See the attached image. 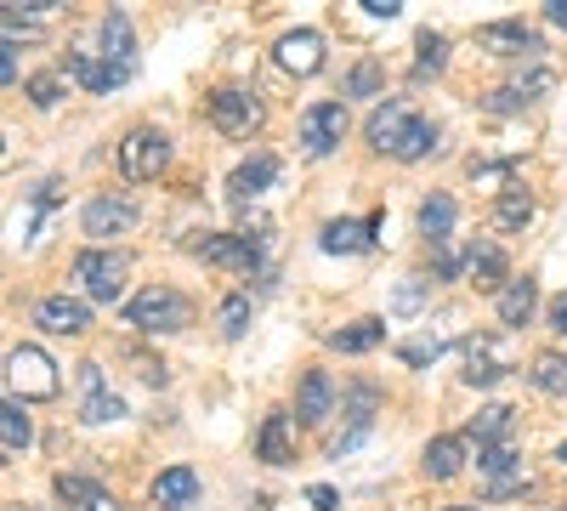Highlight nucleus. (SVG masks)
I'll use <instances>...</instances> for the list:
<instances>
[{
	"instance_id": "nucleus-25",
	"label": "nucleus",
	"mask_w": 567,
	"mask_h": 511,
	"mask_svg": "<svg viewBox=\"0 0 567 511\" xmlns=\"http://www.w3.org/2000/svg\"><path fill=\"white\" fill-rule=\"evenodd\" d=\"M381 341H386V324L381 318H358V324H347V330L329 336V347H336V352H374Z\"/></svg>"
},
{
	"instance_id": "nucleus-48",
	"label": "nucleus",
	"mask_w": 567,
	"mask_h": 511,
	"mask_svg": "<svg viewBox=\"0 0 567 511\" xmlns=\"http://www.w3.org/2000/svg\"><path fill=\"white\" fill-rule=\"evenodd\" d=\"M91 511H120V500H114V494H103V500H97V505H91Z\"/></svg>"
},
{
	"instance_id": "nucleus-40",
	"label": "nucleus",
	"mask_w": 567,
	"mask_h": 511,
	"mask_svg": "<svg viewBox=\"0 0 567 511\" xmlns=\"http://www.w3.org/2000/svg\"><path fill=\"white\" fill-rule=\"evenodd\" d=\"M80 387H85V398H97V392H109V381H103V364H80Z\"/></svg>"
},
{
	"instance_id": "nucleus-1",
	"label": "nucleus",
	"mask_w": 567,
	"mask_h": 511,
	"mask_svg": "<svg viewBox=\"0 0 567 511\" xmlns=\"http://www.w3.org/2000/svg\"><path fill=\"white\" fill-rule=\"evenodd\" d=\"M125 324H136L142 336H171V330H187L194 324V302L171 285H148L125 302Z\"/></svg>"
},
{
	"instance_id": "nucleus-4",
	"label": "nucleus",
	"mask_w": 567,
	"mask_h": 511,
	"mask_svg": "<svg viewBox=\"0 0 567 511\" xmlns=\"http://www.w3.org/2000/svg\"><path fill=\"white\" fill-rule=\"evenodd\" d=\"M210 120H216L221 136H256L267 114H261L256 91H245V85H216V91H210Z\"/></svg>"
},
{
	"instance_id": "nucleus-13",
	"label": "nucleus",
	"mask_w": 567,
	"mask_h": 511,
	"mask_svg": "<svg viewBox=\"0 0 567 511\" xmlns=\"http://www.w3.org/2000/svg\"><path fill=\"white\" fill-rule=\"evenodd\" d=\"M329 415H336V381H329L323 369H307L301 392H296V421L301 427H323Z\"/></svg>"
},
{
	"instance_id": "nucleus-23",
	"label": "nucleus",
	"mask_w": 567,
	"mask_h": 511,
	"mask_svg": "<svg viewBox=\"0 0 567 511\" xmlns=\"http://www.w3.org/2000/svg\"><path fill=\"white\" fill-rule=\"evenodd\" d=\"M199 494V472L194 467H165L154 478V505H194Z\"/></svg>"
},
{
	"instance_id": "nucleus-11",
	"label": "nucleus",
	"mask_w": 567,
	"mask_h": 511,
	"mask_svg": "<svg viewBox=\"0 0 567 511\" xmlns=\"http://www.w3.org/2000/svg\"><path fill=\"white\" fill-rule=\"evenodd\" d=\"M477 40H483V52H494V58H534V52H539V34H534L528 23H516V18L483 23Z\"/></svg>"
},
{
	"instance_id": "nucleus-12",
	"label": "nucleus",
	"mask_w": 567,
	"mask_h": 511,
	"mask_svg": "<svg viewBox=\"0 0 567 511\" xmlns=\"http://www.w3.org/2000/svg\"><path fill=\"white\" fill-rule=\"evenodd\" d=\"M34 324H40V330H52V336H85L91 330V307L74 302V296H45L34 307Z\"/></svg>"
},
{
	"instance_id": "nucleus-21",
	"label": "nucleus",
	"mask_w": 567,
	"mask_h": 511,
	"mask_svg": "<svg viewBox=\"0 0 567 511\" xmlns=\"http://www.w3.org/2000/svg\"><path fill=\"white\" fill-rule=\"evenodd\" d=\"M471 285H477L483 296H499L511 285V267H505V251L499 245H483V251H471Z\"/></svg>"
},
{
	"instance_id": "nucleus-20",
	"label": "nucleus",
	"mask_w": 567,
	"mask_h": 511,
	"mask_svg": "<svg viewBox=\"0 0 567 511\" xmlns=\"http://www.w3.org/2000/svg\"><path fill=\"white\" fill-rule=\"evenodd\" d=\"M420 467H425V478L449 483V478L465 467V438H460V432H443V438H432V443H425V460H420Z\"/></svg>"
},
{
	"instance_id": "nucleus-10",
	"label": "nucleus",
	"mask_w": 567,
	"mask_h": 511,
	"mask_svg": "<svg viewBox=\"0 0 567 511\" xmlns=\"http://www.w3.org/2000/svg\"><path fill=\"white\" fill-rule=\"evenodd\" d=\"M272 58H278L284 74H301V80H307V74L323 69V40H318L312 29H290V34L272 45Z\"/></svg>"
},
{
	"instance_id": "nucleus-39",
	"label": "nucleus",
	"mask_w": 567,
	"mask_h": 511,
	"mask_svg": "<svg viewBox=\"0 0 567 511\" xmlns=\"http://www.w3.org/2000/svg\"><path fill=\"white\" fill-rule=\"evenodd\" d=\"M523 103H528V98H523L516 85H499V91H488V114H516Z\"/></svg>"
},
{
	"instance_id": "nucleus-30",
	"label": "nucleus",
	"mask_w": 567,
	"mask_h": 511,
	"mask_svg": "<svg viewBox=\"0 0 567 511\" xmlns=\"http://www.w3.org/2000/svg\"><path fill=\"white\" fill-rule=\"evenodd\" d=\"M58 500L74 505V511H91V505L103 500V489L91 483V478H80V472H58Z\"/></svg>"
},
{
	"instance_id": "nucleus-35",
	"label": "nucleus",
	"mask_w": 567,
	"mask_h": 511,
	"mask_svg": "<svg viewBox=\"0 0 567 511\" xmlns=\"http://www.w3.org/2000/svg\"><path fill=\"white\" fill-rule=\"evenodd\" d=\"M23 98H29L34 109H58V103H63V74H29Z\"/></svg>"
},
{
	"instance_id": "nucleus-7",
	"label": "nucleus",
	"mask_w": 567,
	"mask_h": 511,
	"mask_svg": "<svg viewBox=\"0 0 567 511\" xmlns=\"http://www.w3.org/2000/svg\"><path fill=\"white\" fill-rule=\"evenodd\" d=\"M341 136H347V103H312V109L301 114V149H307L312 160L336 154Z\"/></svg>"
},
{
	"instance_id": "nucleus-5",
	"label": "nucleus",
	"mask_w": 567,
	"mask_h": 511,
	"mask_svg": "<svg viewBox=\"0 0 567 511\" xmlns=\"http://www.w3.org/2000/svg\"><path fill=\"white\" fill-rule=\"evenodd\" d=\"M511 369H516V352H511L505 336H471L465 341V369H460L465 387H494V381L511 376Z\"/></svg>"
},
{
	"instance_id": "nucleus-6",
	"label": "nucleus",
	"mask_w": 567,
	"mask_h": 511,
	"mask_svg": "<svg viewBox=\"0 0 567 511\" xmlns=\"http://www.w3.org/2000/svg\"><path fill=\"white\" fill-rule=\"evenodd\" d=\"M125 256L120 251H80L74 256V278H80V290L91 296V302H120V290H125Z\"/></svg>"
},
{
	"instance_id": "nucleus-26",
	"label": "nucleus",
	"mask_w": 567,
	"mask_h": 511,
	"mask_svg": "<svg viewBox=\"0 0 567 511\" xmlns=\"http://www.w3.org/2000/svg\"><path fill=\"white\" fill-rule=\"evenodd\" d=\"M29 438H34V427H29L23 403H18V398H7V403H0V449H7V454H23V449H29Z\"/></svg>"
},
{
	"instance_id": "nucleus-3",
	"label": "nucleus",
	"mask_w": 567,
	"mask_h": 511,
	"mask_svg": "<svg viewBox=\"0 0 567 511\" xmlns=\"http://www.w3.org/2000/svg\"><path fill=\"white\" fill-rule=\"evenodd\" d=\"M7 381H12V398L23 392V398H58L63 392V381H58V364L45 358L40 347H12L7 352Z\"/></svg>"
},
{
	"instance_id": "nucleus-37",
	"label": "nucleus",
	"mask_w": 567,
	"mask_h": 511,
	"mask_svg": "<svg viewBox=\"0 0 567 511\" xmlns=\"http://www.w3.org/2000/svg\"><path fill=\"white\" fill-rule=\"evenodd\" d=\"M477 467H483V472L499 483V478L516 467V449H511V443H499V449H477Z\"/></svg>"
},
{
	"instance_id": "nucleus-33",
	"label": "nucleus",
	"mask_w": 567,
	"mask_h": 511,
	"mask_svg": "<svg viewBox=\"0 0 567 511\" xmlns=\"http://www.w3.org/2000/svg\"><path fill=\"white\" fill-rule=\"evenodd\" d=\"M120 415H125V398L120 392H97V398L80 403V421L85 427H109V421H120Z\"/></svg>"
},
{
	"instance_id": "nucleus-32",
	"label": "nucleus",
	"mask_w": 567,
	"mask_h": 511,
	"mask_svg": "<svg viewBox=\"0 0 567 511\" xmlns=\"http://www.w3.org/2000/svg\"><path fill=\"white\" fill-rule=\"evenodd\" d=\"M432 149H437V125H432V120H414V131L403 136V149H398L392 160L414 165V160H425V154H432Z\"/></svg>"
},
{
	"instance_id": "nucleus-17",
	"label": "nucleus",
	"mask_w": 567,
	"mask_h": 511,
	"mask_svg": "<svg viewBox=\"0 0 567 511\" xmlns=\"http://www.w3.org/2000/svg\"><path fill=\"white\" fill-rule=\"evenodd\" d=\"M494 307H499V324L505 330H523V324L534 318V307H539V285L523 273V278H511V285L494 296Z\"/></svg>"
},
{
	"instance_id": "nucleus-18",
	"label": "nucleus",
	"mask_w": 567,
	"mask_h": 511,
	"mask_svg": "<svg viewBox=\"0 0 567 511\" xmlns=\"http://www.w3.org/2000/svg\"><path fill=\"white\" fill-rule=\"evenodd\" d=\"M318 245H323L329 256H363V251L374 245V227H369V222H352V216H341V222H323Z\"/></svg>"
},
{
	"instance_id": "nucleus-44",
	"label": "nucleus",
	"mask_w": 567,
	"mask_h": 511,
	"mask_svg": "<svg viewBox=\"0 0 567 511\" xmlns=\"http://www.w3.org/2000/svg\"><path fill=\"white\" fill-rule=\"evenodd\" d=\"M0 80L18 85V58H12V45H0Z\"/></svg>"
},
{
	"instance_id": "nucleus-43",
	"label": "nucleus",
	"mask_w": 567,
	"mask_h": 511,
	"mask_svg": "<svg viewBox=\"0 0 567 511\" xmlns=\"http://www.w3.org/2000/svg\"><path fill=\"white\" fill-rule=\"evenodd\" d=\"M363 12H369V18H398L403 0H363Z\"/></svg>"
},
{
	"instance_id": "nucleus-45",
	"label": "nucleus",
	"mask_w": 567,
	"mask_h": 511,
	"mask_svg": "<svg viewBox=\"0 0 567 511\" xmlns=\"http://www.w3.org/2000/svg\"><path fill=\"white\" fill-rule=\"evenodd\" d=\"M528 489V478H499V483H488V494L499 500V494H523Z\"/></svg>"
},
{
	"instance_id": "nucleus-2",
	"label": "nucleus",
	"mask_w": 567,
	"mask_h": 511,
	"mask_svg": "<svg viewBox=\"0 0 567 511\" xmlns=\"http://www.w3.org/2000/svg\"><path fill=\"white\" fill-rule=\"evenodd\" d=\"M165 165H171V136H165L159 125L125 131V143H120V171H125V182H154Z\"/></svg>"
},
{
	"instance_id": "nucleus-15",
	"label": "nucleus",
	"mask_w": 567,
	"mask_h": 511,
	"mask_svg": "<svg viewBox=\"0 0 567 511\" xmlns=\"http://www.w3.org/2000/svg\"><path fill=\"white\" fill-rule=\"evenodd\" d=\"M272 182H278V160H272V154H250L239 171L227 176V194L245 205V200H261V194L272 188Z\"/></svg>"
},
{
	"instance_id": "nucleus-19",
	"label": "nucleus",
	"mask_w": 567,
	"mask_h": 511,
	"mask_svg": "<svg viewBox=\"0 0 567 511\" xmlns=\"http://www.w3.org/2000/svg\"><path fill=\"white\" fill-rule=\"evenodd\" d=\"M256 454L267 467H290L296 460V432H290V415H267L261 432H256Z\"/></svg>"
},
{
	"instance_id": "nucleus-38",
	"label": "nucleus",
	"mask_w": 567,
	"mask_h": 511,
	"mask_svg": "<svg viewBox=\"0 0 567 511\" xmlns=\"http://www.w3.org/2000/svg\"><path fill=\"white\" fill-rule=\"evenodd\" d=\"M398 352H403V364H432V358L443 352V341H437V336H414V341H403Z\"/></svg>"
},
{
	"instance_id": "nucleus-42",
	"label": "nucleus",
	"mask_w": 567,
	"mask_h": 511,
	"mask_svg": "<svg viewBox=\"0 0 567 511\" xmlns=\"http://www.w3.org/2000/svg\"><path fill=\"white\" fill-rule=\"evenodd\" d=\"M420 302H425V285L414 278V285H403V290H398V302H392V307H398V313H414Z\"/></svg>"
},
{
	"instance_id": "nucleus-28",
	"label": "nucleus",
	"mask_w": 567,
	"mask_h": 511,
	"mask_svg": "<svg viewBox=\"0 0 567 511\" xmlns=\"http://www.w3.org/2000/svg\"><path fill=\"white\" fill-rule=\"evenodd\" d=\"M216 330H221L227 341H239V336L250 330V296H245V290H233V296L216 307Z\"/></svg>"
},
{
	"instance_id": "nucleus-29",
	"label": "nucleus",
	"mask_w": 567,
	"mask_h": 511,
	"mask_svg": "<svg viewBox=\"0 0 567 511\" xmlns=\"http://www.w3.org/2000/svg\"><path fill=\"white\" fill-rule=\"evenodd\" d=\"M528 216H534V200H528L523 188H505V194H499V205H494V227L516 234V227H528Z\"/></svg>"
},
{
	"instance_id": "nucleus-22",
	"label": "nucleus",
	"mask_w": 567,
	"mask_h": 511,
	"mask_svg": "<svg viewBox=\"0 0 567 511\" xmlns=\"http://www.w3.org/2000/svg\"><path fill=\"white\" fill-rule=\"evenodd\" d=\"M511 432H516V409H505V403L477 409V421H471V438H477V449H499V443H511Z\"/></svg>"
},
{
	"instance_id": "nucleus-47",
	"label": "nucleus",
	"mask_w": 567,
	"mask_h": 511,
	"mask_svg": "<svg viewBox=\"0 0 567 511\" xmlns=\"http://www.w3.org/2000/svg\"><path fill=\"white\" fill-rule=\"evenodd\" d=\"M545 18H550L556 29H567V0H550V7H545Z\"/></svg>"
},
{
	"instance_id": "nucleus-50",
	"label": "nucleus",
	"mask_w": 567,
	"mask_h": 511,
	"mask_svg": "<svg viewBox=\"0 0 567 511\" xmlns=\"http://www.w3.org/2000/svg\"><path fill=\"white\" fill-rule=\"evenodd\" d=\"M556 460H567V443H561V449H556Z\"/></svg>"
},
{
	"instance_id": "nucleus-46",
	"label": "nucleus",
	"mask_w": 567,
	"mask_h": 511,
	"mask_svg": "<svg viewBox=\"0 0 567 511\" xmlns=\"http://www.w3.org/2000/svg\"><path fill=\"white\" fill-rule=\"evenodd\" d=\"M550 330H556V336H567V296H556V302H550Z\"/></svg>"
},
{
	"instance_id": "nucleus-36",
	"label": "nucleus",
	"mask_w": 567,
	"mask_h": 511,
	"mask_svg": "<svg viewBox=\"0 0 567 511\" xmlns=\"http://www.w3.org/2000/svg\"><path fill=\"white\" fill-rule=\"evenodd\" d=\"M374 91H381V63L363 58V63L347 74V98H374Z\"/></svg>"
},
{
	"instance_id": "nucleus-51",
	"label": "nucleus",
	"mask_w": 567,
	"mask_h": 511,
	"mask_svg": "<svg viewBox=\"0 0 567 511\" xmlns=\"http://www.w3.org/2000/svg\"><path fill=\"white\" fill-rule=\"evenodd\" d=\"M12 511H18V505H12Z\"/></svg>"
},
{
	"instance_id": "nucleus-24",
	"label": "nucleus",
	"mask_w": 567,
	"mask_h": 511,
	"mask_svg": "<svg viewBox=\"0 0 567 511\" xmlns=\"http://www.w3.org/2000/svg\"><path fill=\"white\" fill-rule=\"evenodd\" d=\"M454 200L449 194H432V200H420V234H425V245H443V239H454Z\"/></svg>"
},
{
	"instance_id": "nucleus-14",
	"label": "nucleus",
	"mask_w": 567,
	"mask_h": 511,
	"mask_svg": "<svg viewBox=\"0 0 567 511\" xmlns=\"http://www.w3.org/2000/svg\"><path fill=\"white\" fill-rule=\"evenodd\" d=\"M409 131H414L409 103H386V109H374V114H369V125H363V136H369V143L381 149V154H398Z\"/></svg>"
},
{
	"instance_id": "nucleus-41",
	"label": "nucleus",
	"mask_w": 567,
	"mask_h": 511,
	"mask_svg": "<svg viewBox=\"0 0 567 511\" xmlns=\"http://www.w3.org/2000/svg\"><path fill=\"white\" fill-rule=\"evenodd\" d=\"M307 505H312V511H341V494L329 489V483H312V489H307Z\"/></svg>"
},
{
	"instance_id": "nucleus-27",
	"label": "nucleus",
	"mask_w": 567,
	"mask_h": 511,
	"mask_svg": "<svg viewBox=\"0 0 567 511\" xmlns=\"http://www.w3.org/2000/svg\"><path fill=\"white\" fill-rule=\"evenodd\" d=\"M528 376H534V387H539V392H550V398H567V358H561V352H539Z\"/></svg>"
},
{
	"instance_id": "nucleus-9",
	"label": "nucleus",
	"mask_w": 567,
	"mask_h": 511,
	"mask_svg": "<svg viewBox=\"0 0 567 511\" xmlns=\"http://www.w3.org/2000/svg\"><path fill=\"white\" fill-rule=\"evenodd\" d=\"M131 222H136V205L120 200V194H97V200L80 211V227H85L91 239H114V234H125Z\"/></svg>"
},
{
	"instance_id": "nucleus-49",
	"label": "nucleus",
	"mask_w": 567,
	"mask_h": 511,
	"mask_svg": "<svg viewBox=\"0 0 567 511\" xmlns=\"http://www.w3.org/2000/svg\"><path fill=\"white\" fill-rule=\"evenodd\" d=\"M449 511H483V505H449Z\"/></svg>"
},
{
	"instance_id": "nucleus-8",
	"label": "nucleus",
	"mask_w": 567,
	"mask_h": 511,
	"mask_svg": "<svg viewBox=\"0 0 567 511\" xmlns=\"http://www.w3.org/2000/svg\"><path fill=\"white\" fill-rule=\"evenodd\" d=\"M374 403H381V392H374L369 381H358V387L347 392V432L329 438V460H341L347 449H358V443L369 438V427H374Z\"/></svg>"
},
{
	"instance_id": "nucleus-34",
	"label": "nucleus",
	"mask_w": 567,
	"mask_h": 511,
	"mask_svg": "<svg viewBox=\"0 0 567 511\" xmlns=\"http://www.w3.org/2000/svg\"><path fill=\"white\" fill-rule=\"evenodd\" d=\"M414 45H420V58H414V74H420V80H425V74H437V69L449 63V40H443V34H432V29H425Z\"/></svg>"
},
{
	"instance_id": "nucleus-16",
	"label": "nucleus",
	"mask_w": 567,
	"mask_h": 511,
	"mask_svg": "<svg viewBox=\"0 0 567 511\" xmlns=\"http://www.w3.org/2000/svg\"><path fill=\"white\" fill-rule=\"evenodd\" d=\"M69 74L85 85V91H114V85H125L131 80V63H114V58H91V52H80V58H69Z\"/></svg>"
},
{
	"instance_id": "nucleus-31",
	"label": "nucleus",
	"mask_w": 567,
	"mask_h": 511,
	"mask_svg": "<svg viewBox=\"0 0 567 511\" xmlns=\"http://www.w3.org/2000/svg\"><path fill=\"white\" fill-rule=\"evenodd\" d=\"M103 52L114 58V63H131L136 52H131V18L125 12H109L103 18Z\"/></svg>"
}]
</instances>
